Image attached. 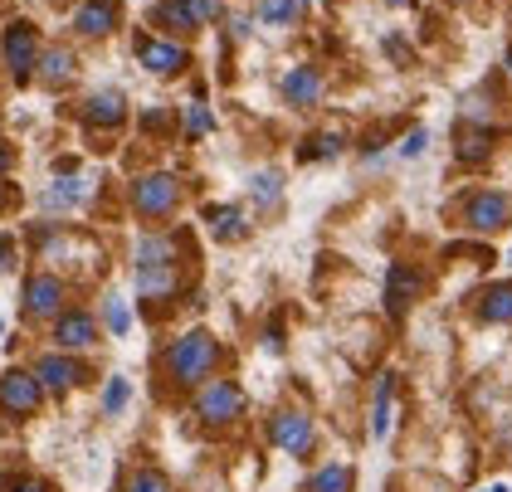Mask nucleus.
<instances>
[{"label": "nucleus", "instance_id": "nucleus-1", "mask_svg": "<svg viewBox=\"0 0 512 492\" xmlns=\"http://www.w3.org/2000/svg\"><path fill=\"white\" fill-rule=\"evenodd\" d=\"M215 361H220V346H215L210 332H186L166 351V371H171L176 385H200V380L215 371Z\"/></svg>", "mask_w": 512, "mask_h": 492}, {"label": "nucleus", "instance_id": "nucleus-2", "mask_svg": "<svg viewBox=\"0 0 512 492\" xmlns=\"http://www.w3.org/2000/svg\"><path fill=\"white\" fill-rule=\"evenodd\" d=\"M0 59H5V69L15 74V83H25V78L40 69V39H35V25H25V20H15V25H5V35H0Z\"/></svg>", "mask_w": 512, "mask_h": 492}, {"label": "nucleus", "instance_id": "nucleus-3", "mask_svg": "<svg viewBox=\"0 0 512 492\" xmlns=\"http://www.w3.org/2000/svg\"><path fill=\"white\" fill-rule=\"evenodd\" d=\"M181 205V186H176V176H142L137 186H132V210L142 215V220H161V215H171Z\"/></svg>", "mask_w": 512, "mask_h": 492}, {"label": "nucleus", "instance_id": "nucleus-4", "mask_svg": "<svg viewBox=\"0 0 512 492\" xmlns=\"http://www.w3.org/2000/svg\"><path fill=\"white\" fill-rule=\"evenodd\" d=\"M196 415L205 424H230V419L244 415V390L235 380H205L196 395Z\"/></svg>", "mask_w": 512, "mask_h": 492}, {"label": "nucleus", "instance_id": "nucleus-5", "mask_svg": "<svg viewBox=\"0 0 512 492\" xmlns=\"http://www.w3.org/2000/svg\"><path fill=\"white\" fill-rule=\"evenodd\" d=\"M40 400H44V385L35 371H5V376H0V410L10 419L35 415Z\"/></svg>", "mask_w": 512, "mask_h": 492}, {"label": "nucleus", "instance_id": "nucleus-6", "mask_svg": "<svg viewBox=\"0 0 512 492\" xmlns=\"http://www.w3.org/2000/svg\"><path fill=\"white\" fill-rule=\"evenodd\" d=\"M269 439H274V449H283V454L303 458L313 454V419L298 415V410H278L274 419H269Z\"/></svg>", "mask_w": 512, "mask_h": 492}, {"label": "nucleus", "instance_id": "nucleus-7", "mask_svg": "<svg viewBox=\"0 0 512 492\" xmlns=\"http://www.w3.org/2000/svg\"><path fill=\"white\" fill-rule=\"evenodd\" d=\"M508 215H512V200L503 190H478V195H469V205H464V220H469V229H478V234L508 229Z\"/></svg>", "mask_w": 512, "mask_h": 492}, {"label": "nucleus", "instance_id": "nucleus-8", "mask_svg": "<svg viewBox=\"0 0 512 492\" xmlns=\"http://www.w3.org/2000/svg\"><path fill=\"white\" fill-rule=\"evenodd\" d=\"M137 59H142V69L147 74H181L191 59H186V49L181 44H171V39H137Z\"/></svg>", "mask_w": 512, "mask_h": 492}, {"label": "nucleus", "instance_id": "nucleus-9", "mask_svg": "<svg viewBox=\"0 0 512 492\" xmlns=\"http://www.w3.org/2000/svg\"><path fill=\"white\" fill-rule=\"evenodd\" d=\"M118 20H122L118 0H83L79 15H74V30L88 35V39H103V35H113V30H118Z\"/></svg>", "mask_w": 512, "mask_h": 492}, {"label": "nucleus", "instance_id": "nucleus-10", "mask_svg": "<svg viewBox=\"0 0 512 492\" xmlns=\"http://www.w3.org/2000/svg\"><path fill=\"white\" fill-rule=\"evenodd\" d=\"M59 303H64V283L54 273H35L25 283V312L30 317H59Z\"/></svg>", "mask_w": 512, "mask_h": 492}, {"label": "nucleus", "instance_id": "nucleus-11", "mask_svg": "<svg viewBox=\"0 0 512 492\" xmlns=\"http://www.w3.org/2000/svg\"><path fill=\"white\" fill-rule=\"evenodd\" d=\"M93 195V181L88 176H69V171H59L54 176V186L44 190V210H54V215H64V210H74Z\"/></svg>", "mask_w": 512, "mask_h": 492}, {"label": "nucleus", "instance_id": "nucleus-12", "mask_svg": "<svg viewBox=\"0 0 512 492\" xmlns=\"http://www.w3.org/2000/svg\"><path fill=\"white\" fill-rule=\"evenodd\" d=\"M54 341H59V346H69V351L93 346V341H98V322H93V312H59V317H54Z\"/></svg>", "mask_w": 512, "mask_h": 492}, {"label": "nucleus", "instance_id": "nucleus-13", "mask_svg": "<svg viewBox=\"0 0 512 492\" xmlns=\"http://www.w3.org/2000/svg\"><path fill=\"white\" fill-rule=\"evenodd\" d=\"M35 376H40L44 390L64 395V390H74V385L83 380V366H79V361H69V356H54V351H49V356H40V361H35Z\"/></svg>", "mask_w": 512, "mask_h": 492}, {"label": "nucleus", "instance_id": "nucleus-14", "mask_svg": "<svg viewBox=\"0 0 512 492\" xmlns=\"http://www.w3.org/2000/svg\"><path fill=\"white\" fill-rule=\"evenodd\" d=\"M420 288H425V278H420L415 268L395 264L391 278H386V307H391V317H400L405 307L415 303V298H420Z\"/></svg>", "mask_w": 512, "mask_h": 492}, {"label": "nucleus", "instance_id": "nucleus-15", "mask_svg": "<svg viewBox=\"0 0 512 492\" xmlns=\"http://www.w3.org/2000/svg\"><path fill=\"white\" fill-rule=\"evenodd\" d=\"M83 117H88L93 127H122V117H127V98H122L118 88H103V93H93V98L83 103Z\"/></svg>", "mask_w": 512, "mask_h": 492}, {"label": "nucleus", "instance_id": "nucleus-16", "mask_svg": "<svg viewBox=\"0 0 512 492\" xmlns=\"http://www.w3.org/2000/svg\"><path fill=\"white\" fill-rule=\"evenodd\" d=\"M283 98H288V108H313L317 98H322L317 69H288L283 74Z\"/></svg>", "mask_w": 512, "mask_h": 492}, {"label": "nucleus", "instance_id": "nucleus-17", "mask_svg": "<svg viewBox=\"0 0 512 492\" xmlns=\"http://www.w3.org/2000/svg\"><path fill=\"white\" fill-rule=\"evenodd\" d=\"M137 293L152 303V298H171L176 293V264H147L137 268Z\"/></svg>", "mask_w": 512, "mask_h": 492}, {"label": "nucleus", "instance_id": "nucleus-18", "mask_svg": "<svg viewBox=\"0 0 512 492\" xmlns=\"http://www.w3.org/2000/svg\"><path fill=\"white\" fill-rule=\"evenodd\" d=\"M176 259V244H171V234H142L137 239V249H132V264L147 268V264H171Z\"/></svg>", "mask_w": 512, "mask_h": 492}, {"label": "nucleus", "instance_id": "nucleus-19", "mask_svg": "<svg viewBox=\"0 0 512 492\" xmlns=\"http://www.w3.org/2000/svg\"><path fill=\"white\" fill-rule=\"evenodd\" d=\"M40 78L49 88H64L74 78V54L69 49H44L40 54Z\"/></svg>", "mask_w": 512, "mask_h": 492}, {"label": "nucleus", "instance_id": "nucleus-20", "mask_svg": "<svg viewBox=\"0 0 512 492\" xmlns=\"http://www.w3.org/2000/svg\"><path fill=\"white\" fill-rule=\"evenodd\" d=\"M478 317L483 322H512V283H498L478 298Z\"/></svg>", "mask_w": 512, "mask_h": 492}, {"label": "nucleus", "instance_id": "nucleus-21", "mask_svg": "<svg viewBox=\"0 0 512 492\" xmlns=\"http://www.w3.org/2000/svg\"><path fill=\"white\" fill-rule=\"evenodd\" d=\"M205 225H210L215 239H239L244 234V215H239L235 205H210L205 210Z\"/></svg>", "mask_w": 512, "mask_h": 492}, {"label": "nucleus", "instance_id": "nucleus-22", "mask_svg": "<svg viewBox=\"0 0 512 492\" xmlns=\"http://www.w3.org/2000/svg\"><path fill=\"white\" fill-rule=\"evenodd\" d=\"M391 390H395V376L386 371L376 380V405H371V434L376 439H386V429H391Z\"/></svg>", "mask_w": 512, "mask_h": 492}, {"label": "nucleus", "instance_id": "nucleus-23", "mask_svg": "<svg viewBox=\"0 0 512 492\" xmlns=\"http://www.w3.org/2000/svg\"><path fill=\"white\" fill-rule=\"evenodd\" d=\"M308 492H352V468L347 463H327L308 478Z\"/></svg>", "mask_w": 512, "mask_h": 492}, {"label": "nucleus", "instance_id": "nucleus-24", "mask_svg": "<svg viewBox=\"0 0 512 492\" xmlns=\"http://www.w3.org/2000/svg\"><path fill=\"white\" fill-rule=\"evenodd\" d=\"M157 20L161 25H171V30H181V35H191V30H196V20H191V5H186V0H157Z\"/></svg>", "mask_w": 512, "mask_h": 492}, {"label": "nucleus", "instance_id": "nucleus-25", "mask_svg": "<svg viewBox=\"0 0 512 492\" xmlns=\"http://www.w3.org/2000/svg\"><path fill=\"white\" fill-rule=\"evenodd\" d=\"M303 0H259V20L264 25H293Z\"/></svg>", "mask_w": 512, "mask_h": 492}, {"label": "nucleus", "instance_id": "nucleus-26", "mask_svg": "<svg viewBox=\"0 0 512 492\" xmlns=\"http://www.w3.org/2000/svg\"><path fill=\"white\" fill-rule=\"evenodd\" d=\"M254 200H259V210H274L278 205V195H283V181H278V171H259L254 181Z\"/></svg>", "mask_w": 512, "mask_h": 492}, {"label": "nucleus", "instance_id": "nucleus-27", "mask_svg": "<svg viewBox=\"0 0 512 492\" xmlns=\"http://www.w3.org/2000/svg\"><path fill=\"white\" fill-rule=\"evenodd\" d=\"M342 152V137H332V132H322V137H308L303 142V161H332V156Z\"/></svg>", "mask_w": 512, "mask_h": 492}, {"label": "nucleus", "instance_id": "nucleus-28", "mask_svg": "<svg viewBox=\"0 0 512 492\" xmlns=\"http://www.w3.org/2000/svg\"><path fill=\"white\" fill-rule=\"evenodd\" d=\"M459 156H464V161H483V156H488V132L464 127V132H459Z\"/></svg>", "mask_w": 512, "mask_h": 492}, {"label": "nucleus", "instance_id": "nucleus-29", "mask_svg": "<svg viewBox=\"0 0 512 492\" xmlns=\"http://www.w3.org/2000/svg\"><path fill=\"white\" fill-rule=\"evenodd\" d=\"M127 492H171V483L161 478L157 468H137V473L127 478Z\"/></svg>", "mask_w": 512, "mask_h": 492}, {"label": "nucleus", "instance_id": "nucleus-30", "mask_svg": "<svg viewBox=\"0 0 512 492\" xmlns=\"http://www.w3.org/2000/svg\"><path fill=\"white\" fill-rule=\"evenodd\" d=\"M215 127V117H210V108H200V103H191L186 108V137H205Z\"/></svg>", "mask_w": 512, "mask_h": 492}, {"label": "nucleus", "instance_id": "nucleus-31", "mask_svg": "<svg viewBox=\"0 0 512 492\" xmlns=\"http://www.w3.org/2000/svg\"><path fill=\"white\" fill-rule=\"evenodd\" d=\"M186 5H191V20H196V30L225 15V5H220V0H186Z\"/></svg>", "mask_w": 512, "mask_h": 492}, {"label": "nucleus", "instance_id": "nucleus-32", "mask_svg": "<svg viewBox=\"0 0 512 492\" xmlns=\"http://www.w3.org/2000/svg\"><path fill=\"white\" fill-rule=\"evenodd\" d=\"M122 405H127V380L113 376L108 380V390H103V410H108V415H118Z\"/></svg>", "mask_w": 512, "mask_h": 492}, {"label": "nucleus", "instance_id": "nucleus-33", "mask_svg": "<svg viewBox=\"0 0 512 492\" xmlns=\"http://www.w3.org/2000/svg\"><path fill=\"white\" fill-rule=\"evenodd\" d=\"M108 327H113L118 337L132 327V317H127V303H122V298H108Z\"/></svg>", "mask_w": 512, "mask_h": 492}, {"label": "nucleus", "instance_id": "nucleus-34", "mask_svg": "<svg viewBox=\"0 0 512 492\" xmlns=\"http://www.w3.org/2000/svg\"><path fill=\"white\" fill-rule=\"evenodd\" d=\"M425 142H430V132H425V127H415V132L405 137V147H400V156H420V152H425Z\"/></svg>", "mask_w": 512, "mask_h": 492}, {"label": "nucleus", "instance_id": "nucleus-35", "mask_svg": "<svg viewBox=\"0 0 512 492\" xmlns=\"http://www.w3.org/2000/svg\"><path fill=\"white\" fill-rule=\"evenodd\" d=\"M15 492H49V483H40V478H25V483H15Z\"/></svg>", "mask_w": 512, "mask_h": 492}, {"label": "nucleus", "instance_id": "nucleus-36", "mask_svg": "<svg viewBox=\"0 0 512 492\" xmlns=\"http://www.w3.org/2000/svg\"><path fill=\"white\" fill-rule=\"evenodd\" d=\"M10 249H15V239L5 234V239H0V268H5V259H10Z\"/></svg>", "mask_w": 512, "mask_h": 492}, {"label": "nucleus", "instance_id": "nucleus-37", "mask_svg": "<svg viewBox=\"0 0 512 492\" xmlns=\"http://www.w3.org/2000/svg\"><path fill=\"white\" fill-rule=\"evenodd\" d=\"M5 166H10V152H5V142H0V171H5Z\"/></svg>", "mask_w": 512, "mask_h": 492}, {"label": "nucleus", "instance_id": "nucleus-38", "mask_svg": "<svg viewBox=\"0 0 512 492\" xmlns=\"http://www.w3.org/2000/svg\"><path fill=\"white\" fill-rule=\"evenodd\" d=\"M386 5H415V0H386Z\"/></svg>", "mask_w": 512, "mask_h": 492}, {"label": "nucleus", "instance_id": "nucleus-39", "mask_svg": "<svg viewBox=\"0 0 512 492\" xmlns=\"http://www.w3.org/2000/svg\"><path fill=\"white\" fill-rule=\"evenodd\" d=\"M508 74H512V49H508Z\"/></svg>", "mask_w": 512, "mask_h": 492}]
</instances>
